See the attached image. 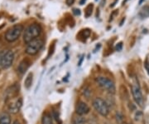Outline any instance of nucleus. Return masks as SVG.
<instances>
[{"mask_svg":"<svg viewBox=\"0 0 149 124\" xmlns=\"http://www.w3.org/2000/svg\"><path fill=\"white\" fill-rule=\"evenodd\" d=\"M41 32H42V28L40 27V25L37 24V23L31 24L25 29V32L23 34L24 42L28 44L31 41L37 39L39 35L41 34Z\"/></svg>","mask_w":149,"mask_h":124,"instance_id":"1","label":"nucleus"},{"mask_svg":"<svg viewBox=\"0 0 149 124\" xmlns=\"http://www.w3.org/2000/svg\"><path fill=\"white\" fill-rule=\"evenodd\" d=\"M14 60V53L10 50L0 52V69L10 68Z\"/></svg>","mask_w":149,"mask_h":124,"instance_id":"2","label":"nucleus"},{"mask_svg":"<svg viewBox=\"0 0 149 124\" xmlns=\"http://www.w3.org/2000/svg\"><path fill=\"white\" fill-rule=\"evenodd\" d=\"M22 31H23V26L22 25H21V24L14 25L9 29H8V31L6 32L5 39L8 42H10V43L14 42L20 37Z\"/></svg>","mask_w":149,"mask_h":124,"instance_id":"3","label":"nucleus"},{"mask_svg":"<svg viewBox=\"0 0 149 124\" xmlns=\"http://www.w3.org/2000/svg\"><path fill=\"white\" fill-rule=\"evenodd\" d=\"M93 107L95 109V111L99 113L101 116H103V117L108 116L109 109L108 104L106 103V102L103 100L102 98H100V97L94 98L93 101Z\"/></svg>","mask_w":149,"mask_h":124,"instance_id":"4","label":"nucleus"},{"mask_svg":"<svg viewBox=\"0 0 149 124\" xmlns=\"http://www.w3.org/2000/svg\"><path fill=\"white\" fill-rule=\"evenodd\" d=\"M43 40L42 39H36L28 43L26 48V53L28 55H36L43 47Z\"/></svg>","mask_w":149,"mask_h":124,"instance_id":"5","label":"nucleus"},{"mask_svg":"<svg viewBox=\"0 0 149 124\" xmlns=\"http://www.w3.org/2000/svg\"><path fill=\"white\" fill-rule=\"evenodd\" d=\"M95 82L103 89H105V90L109 91V92H113L115 91V85L114 83V82L109 78H108L98 77L95 79Z\"/></svg>","mask_w":149,"mask_h":124,"instance_id":"6","label":"nucleus"},{"mask_svg":"<svg viewBox=\"0 0 149 124\" xmlns=\"http://www.w3.org/2000/svg\"><path fill=\"white\" fill-rule=\"evenodd\" d=\"M132 93L133 99L136 102V103L138 106L143 107V97L141 89L139 88V85L137 83H135L132 85Z\"/></svg>","mask_w":149,"mask_h":124,"instance_id":"7","label":"nucleus"},{"mask_svg":"<svg viewBox=\"0 0 149 124\" xmlns=\"http://www.w3.org/2000/svg\"><path fill=\"white\" fill-rule=\"evenodd\" d=\"M22 106V99L21 97H19V98L16 99L14 102H12L11 103L8 105V111H9L10 113L15 114V113H18V112L20 111Z\"/></svg>","mask_w":149,"mask_h":124,"instance_id":"8","label":"nucleus"},{"mask_svg":"<svg viewBox=\"0 0 149 124\" xmlns=\"http://www.w3.org/2000/svg\"><path fill=\"white\" fill-rule=\"evenodd\" d=\"M19 92V86L17 85H13L10 88H8L6 91V97L5 101L12 99L14 97H16Z\"/></svg>","mask_w":149,"mask_h":124,"instance_id":"9","label":"nucleus"},{"mask_svg":"<svg viewBox=\"0 0 149 124\" xmlns=\"http://www.w3.org/2000/svg\"><path fill=\"white\" fill-rule=\"evenodd\" d=\"M76 112L78 115H85L89 112V106L84 102H79L76 107Z\"/></svg>","mask_w":149,"mask_h":124,"instance_id":"10","label":"nucleus"},{"mask_svg":"<svg viewBox=\"0 0 149 124\" xmlns=\"http://www.w3.org/2000/svg\"><path fill=\"white\" fill-rule=\"evenodd\" d=\"M30 64H31V62H30V61H28V59L22 60V62H20V64L18 65L17 71H18L21 74H25V72H26L28 69V68L30 67Z\"/></svg>","mask_w":149,"mask_h":124,"instance_id":"11","label":"nucleus"},{"mask_svg":"<svg viewBox=\"0 0 149 124\" xmlns=\"http://www.w3.org/2000/svg\"><path fill=\"white\" fill-rule=\"evenodd\" d=\"M0 124H11V118L9 114L4 113L0 116Z\"/></svg>","mask_w":149,"mask_h":124,"instance_id":"12","label":"nucleus"},{"mask_svg":"<svg viewBox=\"0 0 149 124\" xmlns=\"http://www.w3.org/2000/svg\"><path fill=\"white\" fill-rule=\"evenodd\" d=\"M138 15H139V17H141L142 18L149 17V6L146 5L143 7L142 9L139 12Z\"/></svg>","mask_w":149,"mask_h":124,"instance_id":"13","label":"nucleus"},{"mask_svg":"<svg viewBox=\"0 0 149 124\" xmlns=\"http://www.w3.org/2000/svg\"><path fill=\"white\" fill-rule=\"evenodd\" d=\"M33 74L30 73V74L27 76V78H26L25 81H24V86H25V88H26L27 89L30 88V87L32 86V83H33Z\"/></svg>","mask_w":149,"mask_h":124,"instance_id":"14","label":"nucleus"},{"mask_svg":"<svg viewBox=\"0 0 149 124\" xmlns=\"http://www.w3.org/2000/svg\"><path fill=\"white\" fill-rule=\"evenodd\" d=\"M42 124H53L51 116L48 113L44 114L43 117H42Z\"/></svg>","mask_w":149,"mask_h":124,"instance_id":"15","label":"nucleus"},{"mask_svg":"<svg viewBox=\"0 0 149 124\" xmlns=\"http://www.w3.org/2000/svg\"><path fill=\"white\" fill-rule=\"evenodd\" d=\"M85 119L82 118L80 115H79L77 117L74 118L73 119V124H85Z\"/></svg>","mask_w":149,"mask_h":124,"instance_id":"16","label":"nucleus"},{"mask_svg":"<svg viewBox=\"0 0 149 124\" xmlns=\"http://www.w3.org/2000/svg\"><path fill=\"white\" fill-rule=\"evenodd\" d=\"M93 8H94V5L93 4H89L86 8H85V17L89 18L91 13H92V10H93Z\"/></svg>","mask_w":149,"mask_h":124,"instance_id":"17","label":"nucleus"},{"mask_svg":"<svg viewBox=\"0 0 149 124\" xmlns=\"http://www.w3.org/2000/svg\"><path fill=\"white\" fill-rule=\"evenodd\" d=\"M135 120L136 121H140V120H142L143 119V113H141V112H138V113H136V116H135Z\"/></svg>","mask_w":149,"mask_h":124,"instance_id":"18","label":"nucleus"},{"mask_svg":"<svg viewBox=\"0 0 149 124\" xmlns=\"http://www.w3.org/2000/svg\"><path fill=\"white\" fill-rule=\"evenodd\" d=\"M73 13L76 15V16H80V9H78V8H74L73 9Z\"/></svg>","mask_w":149,"mask_h":124,"instance_id":"19","label":"nucleus"},{"mask_svg":"<svg viewBox=\"0 0 149 124\" xmlns=\"http://www.w3.org/2000/svg\"><path fill=\"white\" fill-rule=\"evenodd\" d=\"M116 50L117 51H121L123 48V43H119L117 45H116Z\"/></svg>","mask_w":149,"mask_h":124,"instance_id":"20","label":"nucleus"},{"mask_svg":"<svg viewBox=\"0 0 149 124\" xmlns=\"http://www.w3.org/2000/svg\"><path fill=\"white\" fill-rule=\"evenodd\" d=\"M118 13H119V10H114V11L112 13V14H111V16H110V19H109V21L113 20L114 17V16H116V15L118 14Z\"/></svg>","mask_w":149,"mask_h":124,"instance_id":"21","label":"nucleus"},{"mask_svg":"<svg viewBox=\"0 0 149 124\" xmlns=\"http://www.w3.org/2000/svg\"><path fill=\"white\" fill-rule=\"evenodd\" d=\"M75 3V0H66V4L68 6L72 5Z\"/></svg>","mask_w":149,"mask_h":124,"instance_id":"22","label":"nucleus"},{"mask_svg":"<svg viewBox=\"0 0 149 124\" xmlns=\"http://www.w3.org/2000/svg\"><path fill=\"white\" fill-rule=\"evenodd\" d=\"M145 68H146V69H147L148 74L149 75V63H148V62H146V63H145Z\"/></svg>","mask_w":149,"mask_h":124,"instance_id":"23","label":"nucleus"},{"mask_svg":"<svg viewBox=\"0 0 149 124\" xmlns=\"http://www.w3.org/2000/svg\"><path fill=\"white\" fill-rule=\"evenodd\" d=\"M85 2H86V0H80V5H84V4H85Z\"/></svg>","mask_w":149,"mask_h":124,"instance_id":"24","label":"nucleus"},{"mask_svg":"<svg viewBox=\"0 0 149 124\" xmlns=\"http://www.w3.org/2000/svg\"><path fill=\"white\" fill-rule=\"evenodd\" d=\"M118 1H119V0H115V1L113 3V4H112V5H110V7H112V8H113V7H114V6L116 5V4H117V2H118Z\"/></svg>","mask_w":149,"mask_h":124,"instance_id":"25","label":"nucleus"},{"mask_svg":"<svg viewBox=\"0 0 149 124\" xmlns=\"http://www.w3.org/2000/svg\"><path fill=\"white\" fill-rule=\"evenodd\" d=\"M12 124H20V123H19V122H18L17 120H15V121H14V122L12 123Z\"/></svg>","mask_w":149,"mask_h":124,"instance_id":"26","label":"nucleus"},{"mask_svg":"<svg viewBox=\"0 0 149 124\" xmlns=\"http://www.w3.org/2000/svg\"><path fill=\"white\" fill-rule=\"evenodd\" d=\"M124 21H125V18H123V20H122L121 23H120V26H122V25H123V23Z\"/></svg>","mask_w":149,"mask_h":124,"instance_id":"27","label":"nucleus"},{"mask_svg":"<svg viewBox=\"0 0 149 124\" xmlns=\"http://www.w3.org/2000/svg\"><path fill=\"white\" fill-rule=\"evenodd\" d=\"M143 2H144V0H140V1H139V4H142Z\"/></svg>","mask_w":149,"mask_h":124,"instance_id":"28","label":"nucleus"},{"mask_svg":"<svg viewBox=\"0 0 149 124\" xmlns=\"http://www.w3.org/2000/svg\"><path fill=\"white\" fill-rule=\"evenodd\" d=\"M96 1H97V0H96Z\"/></svg>","mask_w":149,"mask_h":124,"instance_id":"29","label":"nucleus"}]
</instances>
